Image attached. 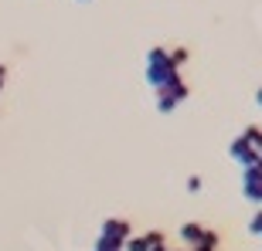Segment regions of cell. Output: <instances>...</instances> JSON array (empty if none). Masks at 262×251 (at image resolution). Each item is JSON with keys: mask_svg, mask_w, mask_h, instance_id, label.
I'll use <instances>...</instances> for the list:
<instances>
[{"mask_svg": "<svg viewBox=\"0 0 262 251\" xmlns=\"http://www.w3.org/2000/svg\"><path fill=\"white\" fill-rule=\"evenodd\" d=\"M184 58H187L184 48H154L146 55V82L160 88L164 82L177 78V68L184 65Z\"/></svg>", "mask_w": 262, "mask_h": 251, "instance_id": "cell-1", "label": "cell"}, {"mask_svg": "<svg viewBox=\"0 0 262 251\" xmlns=\"http://www.w3.org/2000/svg\"><path fill=\"white\" fill-rule=\"evenodd\" d=\"M232 160H238L242 166H255L262 156V129H245L238 139L232 143Z\"/></svg>", "mask_w": 262, "mask_h": 251, "instance_id": "cell-2", "label": "cell"}, {"mask_svg": "<svg viewBox=\"0 0 262 251\" xmlns=\"http://www.w3.org/2000/svg\"><path fill=\"white\" fill-rule=\"evenodd\" d=\"M184 98H187V82L181 75L170 78V82H164V85L157 88V109H160V112H174Z\"/></svg>", "mask_w": 262, "mask_h": 251, "instance_id": "cell-3", "label": "cell"}, {"mask_svg": "<svg viewBox=\"0 0 262 251\" xmlns=\"http://www.w3.org/2000/svg\"><path fill=\"white\" fill-rule=\"evenodd\" d=\"M129 238H133V224L123 221V217H109V221L102 224V231H99V241L102 244H116V248H123Z\"/></svg>", "mask_w": 262, "mask_h": 251, "instance_id": "cell-4", "label": "cell"}, {"mask_svg": "<svg viewBox=\"0 0 262 251\" xmlns=\"http://www.w3.org/2000/svg\"><path fill=\"white\" fill-rule=\"evenodd\" d=\"M181 241L191 244V248H218V234L208 231L204 224L191 221V224H184V228H181Z\"/></svg>", "mask_w": 262, "mask_h": 251, "instance_id": "cell-5", "label": "cell"}, {"mask_svg": "<svg viewBox=\"0 0 262 251\" xmlns=\"http://www.w3.org/2000/svg\"><path fill=\"white\" fill-rule=\"evenodd\" d=\"M123 251H167V241L160 231H146V234H133L123 244Z\"/></svg>", "mask_w": 262, "mask_h": 251, "instance_id": "cell-6", "label": "cell"}, {"mask_svg": "<svg viewBox=\"0 0 262 251\" xmlns=\"http://www.w3.org/2000/svg\"><path fill=\"white\" fill-rule=\"evenodd\" d=\"M242 190L252 204H262V170L259 166H245V177H242Z\"/></svg>", "mask_w": 262, "mask_h": 251, "instance_id": "cell-7", "label": "cell"}, {"mask_svg": "<svg viewBox=\"0 0 262 251\" xmlns=\"http://www.w3.org/2000/svg\"><path fill=\"white\" fill-rule=\"evenodd\" d=\"M249 231L262 238V211H255V214H252V221H249Z\"/></svg>", "mask_w": 262, "mask_h": 251, "instance_id": "cell-8", "label": "cell"}, {"mask_svg": "<svg viewBox=\"0 0 262 251\" xmlns=\"http://www.w3.org/2000/svg\"><path fill=\"white\" fill-rule=\"evenodd\" d=\"M92 251H123V248H116V244H102V241H96V248Z\"/></svg>", "mask_w": 262, "mask_h": 251, "instance_id": "cell-9", "label": "cell"}, {"mask_svg": "<svg viewBox=\"0 0 262 251\" xmlns=\"http://www.w3.org/2000/svg\"><path fill=\"white\" fill-rule=\"evenodd\" d=\"M4 82H7V68L0 65V88H4Z\"/></svg>", "mask_w": 262, "mask_h": 251, "instance_id": "cell-10", "label": "cell"}, {"mask_svg": "<svg viewBox=\"0 0 262 251\" xmlns=\"http://www.w3.org/2000/svg\"><path fill=\"white\" fill-rule=\"evenodd\" d=\"M255 102H259V109H262V88H259V92H255Z\"/></svg>", "mask_w": 262, "mask_h": 251, "instance_id": "cell-11", "label": "cell"}, {"mask_svg": "<svg viewBox=\"0 0 262 251\" xmlns=\"http://www.w3.org/2000/svg\"><path fill=\"white\" fill-rule=\"evenodd\" d=\"M255 166H259V170H262V156H259V163H255Z\"/></svg>", "mask_w": 262, "mask_h": 251, "instance_id": "cell-12", "label": "cell"}]
</instances>
